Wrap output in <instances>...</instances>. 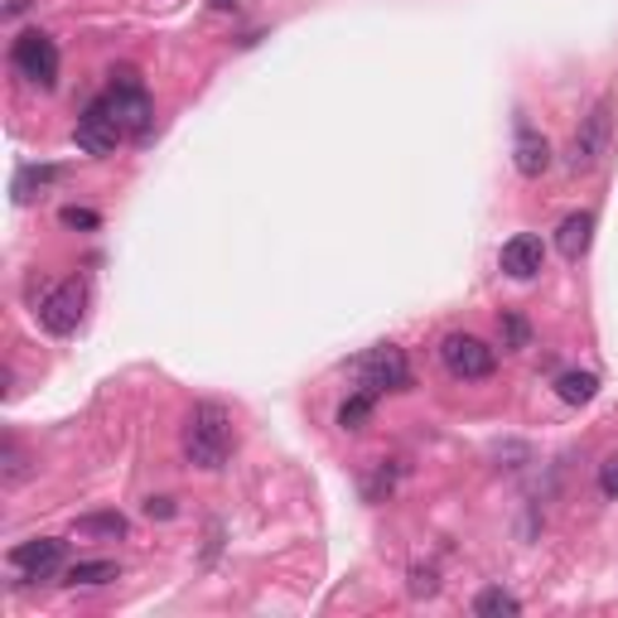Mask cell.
I'll return each instance as SVG.
<instances>
[{"instance_id": "11", "label": "cell", "mask_w": 618, "mask_h": 618, "mask_svg": "<svg viewBox=\"0 0 618 618\" xmlns=\"http://www.w3.org/2000/svg\"><path fill=\"white\" fill-rule=\"evenodd\" d=\"M512 165H517L522 179H542L551 169V140L542 136V130L522 126L517 130V146H512Z\"/></svg>"}, {"instance_id": "5", "label": "cell", "mask_w": 618, "mask_h": 618, "mask_svg": "<svg viewBox=\"0 0 618 618\" xmlns=\"http://www.w3.org/2000/svg\"><path fill=\"white\" fill-rule=\"evenodd\" d=\"M10 69H15V77H24L30 87H54L59 83V44L49 34H20L15 49H10Z\"/></svg>"}, {"instance_id": "8", "label": "cell", "mask_w": 618, "mask_h": 618, "mask_svg": "<svg viewBox=\"0 0 618 618\" xmlns=\"http://www.w3.org/2000/svg\"><path fill=\"white\" fill-rule=\"evenodd\" d=\"M83 310H87V291H83V281H59V285H49L44 300L34 305L39 324H44L54 338H69L73 328L83 324Z\"/></svg>"}, {"instance_id": "6", "label": "cell", "mask_w": 618, "mask_h": 618, "mask_svg": "<svg viewBox=\"0 0 618 618\" xmlns=\"http://www.w3.org/2000/svg\"><path fill=\"white\" fill-rule=\"evenodd\" d=\"M73 140H77V150L83 155H112L116 146H122L126 126H122V116H116L112 97L87 102L83 116H77V126H73Z\"/></svg>"}, {"instance_id": "14", "label": "cell", "mask_w": 618, "mask_h": 618, "mask_svg": "<svg viewBox=\"0 0 618 618\" xmlns=\"http://www.w3.org/2000/svg\"><path fill=\"white\" fill-rule=\"evenodd\" d=\"M556 397L565 406H589L599 397V377L595 373H561L556 377Z\"/></svg>"}, {"instance_id": "10", "label": "cell", "mask_w": 618, "mask_h": 618, "mask_svg": "<svg viewBox=\"0 0 618 618\" xmlns=\"http://www.w3.org/2000/svg\"><path fill=\"white\" fill-rule=\"evenodd\" d=\"M497 266H503V271L512 275V281H532V275H542V266H546V247H542V237H532V232L507 237L503 252H497Z\"/></svg>"}, {"instance_id": "19", "label": "cell", "mask_w": 618, "mask_h": 618, "mask_svg": "<svg viewBox=\"0 0 618 618\" xmlns=\"http://www.w3.org/2000/svg\"><path fill=\"white\" fill-rule=\"evenodd\" d=\"M59 179V169L54 165H44V169H20V175H15V203H30L34 199V193L39 189H44V184H54Z\"/></svg>"}, {"instance_id": "3", "label": "cell", "mask_w": 618, "mask_h": 618, "mask_svg": "<svg viewBox=\"0 0 618 618\" xmlns=\"http://www.w3.org/2000/svg\"><path fill=\"white\" fill-rule=\"evenodd\" d=\"M107 97H112L116 116H122L126 136L146 146V140H150V126H155V102H150L146 83H140V73H136V69H116V73H112Z\"/></svg>"}, {"instance_id": "24", "label": "cell", "mask_w": 618, "mask_h": 618, "mask_svg": "<svg viewBox=\"0 0 618 618\" xmlns=\"http://www.w3.org/2000/svg\"><path fill=\"white\" fill-rule=\"evenodd\" d=\"M146 512H150V517H175V503H169V497H150Z\"/></svg>"}, {"instance_id": "16", "label": "cell", "mask_w": 618, "mask_h": 618, "mask_svg": "<svg viewBox=\"0 0 618 618\" xmlns=\"http://www.w3.org/2000/svg\"><path fill=\"white\" fill-rule=\"evenodd\" d=\"M373 411H377V397H373V391H363V387H358L344 406H338V426H344V430H363L367 420H373Z\"/></svg>"}, {"instance_id": "17", "label": "cell", "mask_w": 618, "mask_h": 618, "mask_svg": "<svg viewBox=\"0 0 618 618\" xmlns=\"http://www.w3.org/2000/svg\"><path fill=\"white\" fill-rule=\"evenodd\" d=\"M473 614H479V618H517L522 604L512 599L507 589H483V595L473 599Z\"/></svg>"}, {"instance_id": "21", "label": "cell", "mask_w": 618, "mask_h": 618, "mask_svg": "<svg viewBox=\"0 0 618 618\" xmlns=\"http://www.w3.org/2000/svg\"><path fill=\"white\" fill-rule=\"evenodd\" d=\"M59 222H63V228H83V232H92L102 218L92 213V208H63V213H59Z\"/></svg>"}, {"instance_id": "18", "label": "cell", "mask_w": 618, "mask_h": 618, "mask_svg": "<svg viewBox=\"0 0 618 618\" xmlns=\"http://www.w3.org/2000/svg\"><path fill=\"white\" fill-rule=\"evenodd\" d=\"M497 334H503V348H507V353L532 348V324L522 320L517 310H503V320H497Z\"/></svg>"}, {"instance_id": "22", "label": "cell", "mask_w": 618, "mask_h": 618, "mask_svg": "<svg viewBox=\"0 0 618 618\" xmlns=\"http://www.w3.org/2000/svg\"><path fill=\"white\" fill-rule=\"evenodd\" d=\"M411 595H416V599H430V595H440V580H436V570H411Z\"/></svg>"}, {"instance_id": "15", "label": "cell", "mask_w": 618, "mask_h": 618, "mask_svg": "<svg viewBox=\"0 0 618 618\" xmlns=\"http://www.w3.org/2000/svg\"><path fill=\"white\" fill-rule=\"evenodd\" d=\"M112 580H122V565L116 561H77L69 570L73 589H97V585H112Z\"/></svg>"}, {"instance_id": "12", "label": "cell", "mask_w": 618, "mask_h": 618, "mask_svg": "<svg viewBox=\"0 0 618 618\" xmlns=\"http://www.w3.org/2000/svg\"><path fill=\"white\" fill-rule=\"evenodd\" d=\"M589 242H595V213L589 208H580V213H570L556 228V252L565 256V261H580L585 252H589Z\"/></svg>"}, {"instance_id": "2", "label": "cell", "mask_w": 618, "mask_h": 618, "mask_svg": "<svg viewBox=\"0 0 618 618\" xmlns=\"http://www.w3.org/2000/svg\"><path fill=\"white\" fill-rule=\"evenodd\" d=\"M609 140H614V97L604 92L595 107L580 116V130H575V140H570V169L575 175L599 169L604 155H609Z\"/></svg>"}, {"instance_id": "25", "label": "cell", "mask_w": 618, "mask_h": 618, "mask_svg": "<svg viewBox=\"0 0 618 618\" xmlns=\"http://www.w3.org/2000/svg\"><path fill=\"white\" fill-rule=\"evenodd\" d=\"M213 6H218V10H228V6H232V0H213Z\"/></svg>"}, {"instance_id": "9", "label": "cell", "mask_w": 618, "mask_h": 618, "mask_svg": "<svg viewBox=\"0 0 618 618\" xmlns=\"http://www.w3.org/2000/svg\"><path fill=\"white\" fill-rule=\"evenodd\" d=\"M63 556H69V546H63L59 536H34V542H20L10 551V570H15L20 580H54L63 570Z\"/></svg>"}, {"instance_id": "7", "label": "cell", "mask_w": 618, "mask_h": 618, "mask_svg": "<svg viewBox=\"0 0 618 618\" xmlns=\"http://www.w3.org/2000/svg\"><path fill=\"white\" fill-rule=\"evenodd\" d=\"M440 363H444L450 377H459V383H483V377H493V367H497V348H489L473 334H444L440 338Z\"/></svg>"}, {"instance_id": "23", "label": "cell", "mask_w": 618, "mask_h": 618, "mask_svg": "<svg viewBox=\"0 0 618 618\" xmlns=\"http://www.w3.org/2000/svg\"><path fill=\"white\" fill-rule=\"evenodd\" d=\"M599 489H604V497H618V454H609L599 464Z\"/></svg>"}, {"instance_id": "4", "label": "cell", "mask_w": 618, "mask_h": 618, "mask_svg": "<svg viewBox=\"0 0 618 618\" xmlns=\"http://www.w3.org/2000/svg\"><path fill=\"white\" fill-rule=\"evenodd\" d=\"M353 377H358L363 391L383 397V391H411V363L397 344H377L367 348L358 363H353Z\"/></svg>"}, {"instance_id": "20", "label": "cell", "mask_w": 618, "mask_h": 618, "mask_svg": "<svg viewBox=\"0 0 618 618\" xmlns=\"http://www.w3.org/2000/svg\"><path fill=\"white\" fill-rule=\"evenodd\" d=\"M30 459H24L20 450H15V440H6V489H15V483H24L30 479Z\"/></svg>"}, {"instance_id": "1", "label": "cell", "mask_w": 618, "mask_h": 618, "mask_svg": "<svg viewBox=\"0 0 618 618\" xmlns=\"http://www.w3.org/2000/svg\"><path fill=\"white\" fill-rule=\"evenodd\" d=\"M237 444L232 411L222 401H199L184 420V459L193 469H222Z\"/></svg>"}, {"instance_id": "13", "label": "cell", "mask_w": 618, "mask_h": 618, "mask_svg": "<svg viewBox=\"0 0 618 618\" xmlns=\"http://www.w3.org/2000/svg\"><path fill=\"white\" fill-rule=\"evenodd\" d=\"M83 542H122V536L130 532V522L122 517V512H87V517H77L73 527Z\"/></svg>"}]
</instances>
